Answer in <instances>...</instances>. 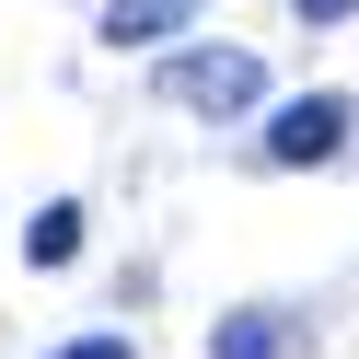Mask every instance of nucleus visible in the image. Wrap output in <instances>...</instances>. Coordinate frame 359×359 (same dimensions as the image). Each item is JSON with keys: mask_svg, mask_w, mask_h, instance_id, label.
Wrapping results in <instances>:
<instances>
[{"mask_svg": "<svg viewBox=\"0 0 359 359\" xmlns=\"http://www.w3.org/2000/svg\"><path fill=\"white\" fill-rule=\"evenodd\" d=\"M290 12H302V24H348L359 0H290Z\"/></svg>", "mask_w": 359, "mask_h": 359, "instance_id": "7", "label": "nucleus"}, {"mask_svg": "<svg viewBox=\"0 0 359 359\" xmlns=\"http://www.w3.org/2000/svg\"><path fill=\"white\" fill-rule=\"evenodd\" d=\"M163 104H186V116H243V104H266V70L243 47H174L163 58Z\"/></svg>", "mask_w": 359, "mask_h": 359, "instance_id": "1", "label": "nucleus"}, {"mask_svg": "<svg viewBox=\"0 0 359 359\" xmlns=\"http://www.w3.org/2000/svg\"><path fill=\"white\" fill-rule=\"evenodd\" d=\"M58 359H140V348H128V336H70Z\"/></svg>", "mask_w": 359, "mask_h": 359, "instance_id": "6", "label": "nucleus"}, {"mask_svg": "<svg viewBox=\"0 0 359 359\" xmlns=\"http://www.w3.org/2000/svg\"><path fill=\"white\" fill-rule=\"evenodd\" d=\"M197 12H209V0H104V47H163Z\"/></svg>", "mask_w": 359, "mask_h": 359, "instance_id": "3", "label": "nucleus"}, {"mask_svg": "<svg viewBox=\"0 0 359 359\" xmlns=\"http://www.w3.org/2000/svg\"><path fill=\"white\" fill-rule=\"evenodd\" d=\"M348 151V93H302L266 116V163H336Z\"/></svg>", "mask_w": 359, "mask_h": 359, "instance_id": "2", "label": "nucleus"}, {"mask_svg": "<svg viewBox=\"0 0 359 359\" xmlns=\"http://www.w3.org/2000/svg\"><path fill=\"white\" fill-rule=\"evenodd\" d=\"M209 359H290V325H278V313H220Z\"/></svg>", "mask_w": 359, "mask_h": 359, "instance_id": "4", "label": "nucleus"}, {"mask_svg": "<svg viewBox=\"0 0 359 359\" xmlns=\"http://www.w3.org/2000/svg\"><path fill=\"white\" fill-rule=\"evenodd\" d=\"M24 255H35V266H70V255H81V209H70V197H47V209L24 220Z\"/></svg>", "mask_w": 359, "mask_h": 359, "instance_id": "5", "label": "nucleus"}]
</instances>
